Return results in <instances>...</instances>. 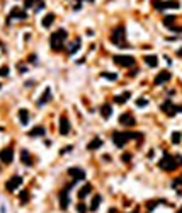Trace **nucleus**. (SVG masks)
Returning a JSON list of instances; mask_svg holds the SVG:
<instances>
[{
  "label": "nucleus",
  "mask_w": 182,
  "mask_h": 213,
  "mask_svg": "<svg viewBox=\"0 0 182 213\" xmlns=\"http://www.w3.org/2000/svg\"><path fill=\"white\" fill-rule=\"evenodd\" d=\"M133 213H138V212H133Z\"/></svg>",
  "instance_id": "49530a36"
},
{
  "label": "nucleus",
  "mask_w": 182,
  "mask_h": 213,
  "mask_svg": "<svg viewBox=\"0 0 182 213\" xmlns=\"http://www.w3.org/2000/svg\"><path fill=\"white\" fill-rule=\"evenodd\" d=\"M121 158H123V162H129V160H131V155H129V153H124Z\"/></svg>",
  "instance_id": "e433bc0d"
},
{
  "label": "nucleus",
  "mask_w": 182,
  "mask_h": 213,
  "mask_svg": "<svg viewBox=\"0 0 182 213\" xmlns=\"http://www.w3.org/2000/svg\"><path fill=\"white\" fill-rule=\"evenodd\" d=\"M157 203H160V201H150L148 205H146V208H148V212H152V210L155 208V206H157Z\"/></svg>",
  "instance_id": "72a5a7b5"
},
{
  "label": "nucleus",
  "mask_w": 182,
  "mask_h": 213,
  "mask_svg": "<svg viewBox=\"0 0 182 213\" xmlns=\"http://www.w3.org/2000/svg\"><path fill=\"white\" fill-rule=\"evenodd\" d=\"M78 48H80V39H75V41L72 43L70 46H68V55H73V53H75Z\"/></svg>",
  "instance_id": "b1692460"
},
{
  "label": "nucleus",
  "mask_w": 182,
  "mask_h": 213,
  "mask_svg": "<svg viewBox=\"0 0 182 213\" xmlns=\"http://www.w3.org/2000/svg\"><path fill=\"white\" fill-rule=\"evenodd\" d=\"M20 184H22V177H20V176H14V177H10L5 182V189L12 193V191H15Z\"/></svg>",
  "instance_id": "0eeeda50"
},
{
  "label": "nucleus",
  "mask_w": 182,
  "mask_h": 213,
  "mask_svg": "<svg viewBox=\"0 0 182 213\" xmlns=\"http://www.w3.org/2000/svg\"><path fill=\"white\" fill-rule=\"evenodd\" d=\"M170 72L169 70H162L158 75L155 77V85H162V84H165V82H169L170 80Z\"/></svg>",
  "instance_id": "ddd939ff"
},
{
  "label": "nucleus",
  "mask_w": 182,
  "mask_h": 213,
  "mask_svg": "<svg viewBox=\"0 0 182 213\" xmlns=\"http://www.w3.org/2000/svg\"><path fill=\"white\" fill-rule=\"evenodd\" d=\"M20 160H22V164L27 165V167H29V165H33V158H31V153H29L27 150L20 152Z\"/></svg>",
  "instance_id": "a211bd4d"
},
{
  "label": "nucleus",
  "mask_w": 182,
  "mask_h": 213,
  "mask_svg": "<svg viewBox=\"0 0 182 213\" xmlns=\"http://www.w3.org/2000/svg\"><path fill=\"white\" fill-rule=\"evenodd\" d=\"M77 212L78 213H87V206L83 205V203H78V205H77Z\"/></svg>",
  "instance_id": "7c9ffc66"
},
{
  "label": "nucleus",
  "mask_w": 182,
  "mask_h": 213,
  "mask_svg": "<svg viewBox=\"0 0 182 213\" xmlns=\"http://www.w3.org/2000/svg\"><path fill=\"white\" fill-rule=\"evenodd\" d=\"M177 213H182V206H181V208H179V210H177Z\"/></svg>",
  "instance_id": "37998d69"
},
{
  "label": "nucleus",
  "mask_w": 182,
  "mask_h": 213,
  "mask_svg": "<svg viewBox=\"0 0 182 213\" xmlns=\"http://www.w3.org/2000/svg\"><path fill=\"white\" fill-rule=\"evenodd\" d=\"M39 9H44V2L43 0H36V10H39Z\"/></svg>",
  "instance_id": "c9c22d12"
},
{
  "label": "nucleus",
  "mask_w": 182,
  "mask_h": 213,
  "mask_svg": "<svg viewBox=\"0 0 182 213\" xmlns=\"http://www.w3.org/2000/svg\"><path fill=\"white\" fill-rule=\"evenodd\" d=\"M146 104H148V101H146V99H138V101H136V106H140V108L146 106Z\"/></svg>",
  "instance_id": "473e14b6"
},
{
  "label": "nucleus",
  "mask_w": 182,
  "mask_h": 213,
  "mask_svg": "<svg viewBox=\"0 0 182 213\" xmlns=\"http://www.w3.org/2000/svg\"><path fill=\"white\" fill-rule=\"evenodd\" d=\"M2 130H4V128H2V126H0V131H2Z\"/></svg>",
  "instance_id": "a18cd8bd"
},
{
  "label": "nucleus",
  "mask_w": 182,
  "mask_h": 213,
  "mask_svg": "<svg viewBox=\"0 0 182 213\" xmlns=\"http://www.w3.org/2000/svg\"><path fill=\"white\" fill-rule=\"evenodd\" d=\"M101 114L104 119H107V118H111V114H112V108L109 106V104H104L101 108Z\"/></svg>",
  "instance_id": "4be33fe9"
},
{
  "label": "nucleus",
  "mask_w": 182,
  "mask_h": 213,
  "mask_svg": "<svg viewBox=\"0 0 182 213\" xmlns=\"http://www.w3.org/2000/svg\"><path fill=\"white\" fill-rule=\"evenodd\" d=\"M109 213H117V210H116V208H111V210H109Z\"/></svg>",
  "instance_id": "a19ab883"
},
{
  "label": "nucleus",
  "mask_w": 182,
  "mask_h": 213,
  "mask_svg": "<svg viewBox=\"0 0 182 213\" xmlns=\"http://www.w3.org/2000/svg\"><path fill=\"white\" fill-rule=\"evenodd\" d=\"M10 17H12V19H26L27 14H26V10H22V9H19V7H14L12 10H10Z\"/></svg>",
  "instance_id": "2eb2a0df"
},
{
  "label": "nucleus",
  "mask_w": 182,
  "mask_h": 213,
  "mask_svg": "<svg viewBox=\"0 0 182 213\" xmlns=\"http://www.w3.org/2000/svg\"><path fill=\"white\" fill-rule=\"evenodd\" d=\"M175 21V15H167L165 19H163V24L167 26V28H172V22Z\"/></svg>",
  "instance_id": "c85d7f7f"
},
{
  "label": "nucleus",
  "mask_w": 182,
  "mask_h": 213,
  "mask_svg": "<svg viewBox=\"0 0 182 213\" xmlns=\"http://www.w3.org/2000/svg\"><path fill=\"white\" fill-rule=\"evenodd\" d=\"M160 109H162L163 113L167 114V116H174L177 111H179V109H177V106H175V104H172L170 101H165V103H163L162 106H160Z\"/></svg>",
  "instance_id": "9b49d317"
},
{
  "label": "nucleus",
  "mask_w": 182,
  "mask_h": 213,
  "mask_svg": "<svg viewBox=\"0 0 182 213\" xmlns=\"http://www.w3.org/2000/svg\"><path fill=\"white\" fill-rule=\"evenodd\" d=\"M14 160V150L10 147H7L4 150L0 152V162H4V164H10Z\"/></svg>",
  "instance_id": "1a4fd4ad"
},
{
  "label": "nucleus",
  "mask_w": 182,
  "mask_h": 213,
  "mask_svg": "<svg viewBox=\"0 0 182 213\" xmlns=\"http://www.w3.org/2000/svg\"><path fill=\"white\" fill-rule=\"evenodd\" d=\"M68 176L73 177L75 181H82V179H85V171L80 169V167H70L68 169Z\"/></svg>",
  "instance_id": "9d476101"
},
{
  "label": "nucleus",
  "mask_w": 182,
  "mask_h": 213,
  "mask_svg": "<svg viewBox=\"0 0 182 213\" xmlns=\"http://www.w3.org/2000/svg\"><path fill=\"white\" fill-rule=\"evenodd\" d=\"M27 199H29V193H27V191H22V193H20V201H22V203H26Z\"/></svg>",
  "instance_id": "2f4dec72"
},
{
  "label": "nucleus",
  "mask_w": 182,
  "mask_h": 213,
  "mask_svg": "<svg viewBox=\"0 0 182 213\" xmlns=\"http://www.w3.org/2000/svg\"><path fill=\"white\" fill-rule=\"evenodd\" d=\"M181 140H182V135L179 133V131H174L172 133V143H181Z\"/></svg>",
  "instance_id": "cd10ccee"
},
{
  "label": "nucleus",
  "mask_w": 182,
  "mask_h": 213,
  "mask_svg": "<svg viewBox=\"0 0 182 213\" xmlns=\"http://www.w3.org/2000/svg\"><path fill=\"white\" fill-rule=\"evenodd\" d=\"M129 96H131L129 92H124V94H121V96H116V97H114V101H116L117 104H124V103H126V101L129 99Z\"/></svg>",
  "instance_id": "393cba45"
},
{
  "label": "nucleus",
  "mask_w": 182,
  "mask_h": 213,
  "mask_svg": "<svg viewBox=\"0 0 182 213\" xmlns=\"http://www.w3.org/2000/svg\"><path fill=\"white\" fill-rule=\"evenodd\" d=\"M51 89H44V92H43V96L39 97V101H38V106H44L46 103H49L51 101Z\"/></svg>",
  "instance_id": "dca6fc26"
},
{
  "label": "nucleus",
  "mask_w": 182,
  "mask_h": 213,
  "mask_svg": "<svg viewBox=\"0 0 182 213\" xmlns=\"http://www.w3.org/2000/svg\"><path fill=\"white\" fill-rule=\"evenodd\" d=\"M177 109H179V111H182V106H177Z\"/></svg>",
  "instance_id": "c03bdc74"
},
{
  "label": "nucleus",
  "mask_w": 182,
  "mask_h": 213,
  "mask_svg": "<svg viewBox=\"0 0 182 213\" xmlns=\"http://www.w3.org/2000/svg\"><path fill=\"white\" fill-rule=\"evenodd\" d=\"M179 184H182V177L175 179V181H174V182H172V186H174V188H177V186H179Z\"/></svg>",
  "instance_id": "4c0bfd02"
},
{
  "label": "nucleus",
  "mask_w": 182,
  "mask_h": 213,
  "mask_svg": "<svg viewBox=\"0 0 182 213\" xmlns=\"http://www.w3.org/2000/svg\"><path fill=\"white\" fill-rule=\"evenodd\" d=\"M102 77H104V79H109V80H116V79H117L116 73H109V72H102Z\"/></svg>",
  "instance_id": "c756f323"
},
{
  "label": "nucleus",
  "mask_w": 182,
  "mask_h": 213,
  "mask_svg": "<svg viewBox=\"0 0 182 213\" xmlns=\"http://www.w3.org/2000/svg\"><path fill=\"white\" fill-rule=\"evenodd\" d=\"M72 148H73V147H72V145H68V147H65V148L61 150V153H67V152H70Z\"/></svg>",
  "instance_id": "58836bf2"
},
{
  "label": "nucleus",
  "mask_w": 182,
  "mask_h": 213,
  "mask_svg": "<svg viewBox=\"0 0 182 213\" xmlns=\"http://www.w3.org/2000/svg\"><path fill=\"white\" fill-rule=\"evenodd\" d=\"M90 191H92V186H90V184H85L83 188H80V191H78V198H80V199L87 198L88 194H90Z\"/></svg>",
  "instance_id": "aec40b11"
},
{
  "label": "nucleus",
  "mask_w": 182,
  "mask_h": 213,
  "mask_svg": "<svg viewBox=\"0 0 182 213\" xmlns=\"http://www.w3.org/2000/svg\"><path fill=\"white\" fill-rule=\"evenodd\" d=\"M158 165H160V169H163V171H175L179 165H182V157L181 155H170V153H165L163 155V158L158 162Z\"/></svg>",
  "instance_id": "f257e3e1"
},
{
  "label": "nucleus",
  "mask_w": 182,
  "mask_h": 213,
  "mask_svg": "<svg viewBox=\"0 0 182 213\" xmlns=\"http://www.w3.org/2000/svg\"><path fill=\"white\" fill-rule=\"evenodd\" d=\"M177 55H179V56H181V58H182V48L179 49V51H177Z\"/></svg>",
  "instance_id": "79ce46f5"
},
{
  "label": "nucleus",
  "mask_w": 182,
  "mask_h": 213,
  "mask_svg": "<svg viewBox=\"0 0 182 213\" xmlns=\"http://www.w3.org/2000/svg\"><path fill=\"white\" fill-rule=\"evenodd\" d=\"M101 147H102V140L95 137L94 140H92V142L87 145V150H95V148H101Z\"/></svg>",
  "instance_id": "412c9836"
},
{
  "label": "nucleus",
  "mask_w": 182,
  "mask_h": 213,
  "mask_svg": "<svg viewBox=\"0 0 182 213\" xmlns=\"http://www.w3.org/2000/svg\"><path fill=\"white\" fill-rule=\"evenodd\" d=\"M60 133L61 135H68L70 133V121H68L67 116L60 118Z\"/></svg>",
  "instance_id": "4468645a"
},
{
  "label": "nucleus",
  "mask_w": 182,
  "mask_h": 213,
  "mask_svg": "<svg viewBox=\"0 0 182 213\" xmlns=\"http://www.w3.org/2000/svg\"><path fill=\"white\" fill-rule=\"evenodd\" d=\"M26 67H24V65H22V63H20V65H19V72H20V73H22V72H26Z\"/></svg>",
  "instance_id": "ea45409f"
},
{
  "label": "nucleus",
  "mask_w": 182,
  "mask_h": 213,
  "mask_svg": "<svg viewBox=\"0 0 182 213\" xmlns=\"http://www.w3.org/2000/svg\"><path fill=\"white\" fill-rule=\"evenodd\" d=\"M67 31L65 29H58L56 33H53L51 34V48L54 49V51H61L63 49V44H65V41H67Z\"/></svg>",
  "instance_id": "f03ea898"
},
{
  "label": "nucleus",
  "mask_w": 182,
  "mask_h": 213,
  "mask_svg": "<svg viewBox=\"0 0 182 213\" xmlns=\"http://www.w3.org/2000/svg\"><path fill=\"white\" fill-rule=\"evenodd\" d=\"M143 135L141 133H117L116 131L114 135H112V142H114L116 147H124V145L128 143V140H133V138H141Z\"/></svg>",
  "instance_id": "7ed1b4c3"
},
{
  "label": "nucleus",
  "mask_w": 182,
  "mask_h": 213,
  "mask_svg": "<svg viewBox=\"0 0 182 213\" xmlns=\"http://www.w3.org/2000/svg\"><path fill=\"white\" fill-rule=\"evenodd\" d=\"M145 62H146L148 67H153V68H155L157 65H158V58H157L155 55H146L145 56Z\"/></svg>",
  "instance_id": "5701e85b"
},
{
  "label": "nucleus",
  "mask_w": 182,
  "mask_h": 213,
  "mask_svg": "<svg viewBox=\"0 0 182 213\" xmlns=\"http://www.w3.org/2000/svg\"><path fill=\"white\" fill-rule=\"evenodd\" d=\"M101 201H102V198L99 196V194H95L94 199H92V205H90V210H92V212H95V210L99 208V205H101Z\"/></svg>",
  "instance_id": "bb28decb"
},
{
  "label": "nucleus",
  "mask_w": 182,
  "mask_h": 213,
  "mask_svg": "<svg viewBox=\"0 0 182 213\" xmlns=\"http://www.w3.org/2000/svg\"><path fill=\"white\" fill-rule=\"evenodd\" d=\"M72 186L73 184L67 186V188H63V189L60 191V206L63 208V210H67L68 205H70V189H72Z\"/></svg>",
  "instance_id": "423d86ee"
},
{
  "label": "nucleus",
  "mask_w": 182,
  "mask_h": 213,
  "mask_svg": "<svg viewBox=\"0 0 182 213\" xmlns=\"http://www.w3.org/2000/svg\"><path fill=\"white\" fill-rule=\"evenodd\" d=\"M111 41L112 44L116 46H126V29L123 28V26H117V28L112 29V33H111Z\"/></svg>",
  "instance_id": "20e7f679"
},
{
  "label": "nucleus",
  "mask_w": 182,
  "mask_h": 213,
  "mask_svg": "<svg viewBox=\"0 0 182 213\" xmlns=\"http://www.w3.org/2000/svg\"><path fill=\"white\" fill-rule=\"evenodd\" d=\"M119 123H121L123 126H135L136 119H135V116H133L131 113H124V114L119 116Z\"/></svg>",
  "instance_id": "f8f14e48"
},
{
  "label": "nucleus",
  "mask_w": 182,
  "mask_h": 213,
  "mask_svg": "<svg viewBox=\"0 0 182 213\" xmlns=\"http://www.w3.org/2000/svg\"><path fill=\"white\" fill-rule=\"evenodd\" d=\"M114 63L116 65H121V67H124V68H128V67H133L135 65V58L133 56H129V55H116L114 58Z\"/></svg>",
  "instance_id": "39448f33"
},
{
  "label": "nucleus",
  "mask_w": 182,
  "mask_h": 213,
  "mask_svg": "<svg viewBox=\"0 0 182 213\" xmlns=\"http://www.w3.org/2000/svg\"><path fill=\"white\" fill-rule=\"evenodd\" d=\"M44 133H46V130H44V126H34L33 130L29 131V133H27V135H29V137H44Z\"/></svg>",
  "instance_id": "f3484780"
},
{
  "label": "nucleus",
  "mask_w": 182,
  "mask_h": 213,
  "mask_svg": "<svg viewBox=\"0 0 182 213\" xmlns=\"http://www.w3.org/2000/svg\"><path fill=\"white\" fill-rule=\"evenodd\" d=\"M9 75V68H7V67H2V68H0V77H7Z\"/></svg>",
  "instance_id": "f704fd0d"
},
{
  "label": "nucleus",
  "mask_w": 182,
  "mask_h": 213,
  "mask_svg": "<svg viewBox=\"0 0 182 213\" xmlns=\"http://www.w3.org/2000/svg\"><path fill=\"white\" fill-rule=\"evenodd\" d=\"M53 22H54V14H46L43 17V21H41V26L43 28H49Z\"/></svg>",
  "instance_id": "6ab92c4d"
},
{
  "label": "nucleus",
  "mask_w": 182,
  "mask_h": 213,
  "mask_svg": "<svg viewBox=\"0 0 182 213\" xmlns=\"http://www.w3.org/2000/svg\"><path fill=\"white\" fill-rule=\"evenodd\" d=\"M19 119L22 124H26L27 121H29V113H27V109H20L19 111Z\"/></svg>",
  "instance_id": "a878e982"
},
{
  "label": "nucleus",
  "mask_w": 182,
  "mask_h": 213,
  "mask_svg": "<svg viewBox=\"0 0 182 213\" xmlns=\"http://www.w3.org/2000/svg\"><path fill=\"white\" fill-rule=\"evenodd\" d=\"M153 7L158 10L163 9H177L179 7V2H162V0H153Z\"/></svg>",
  "instance_id": "6e6552de"
}]
</instances>
